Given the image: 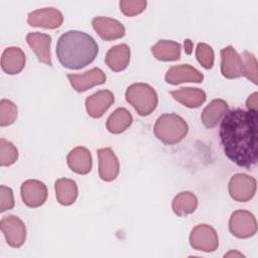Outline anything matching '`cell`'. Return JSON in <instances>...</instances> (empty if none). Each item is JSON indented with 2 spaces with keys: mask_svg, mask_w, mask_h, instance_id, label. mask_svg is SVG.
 <instances>
[{
  "mask_svg": "<svg viewBox=\"0 0 258 258\" xmlns=\"http://www.w3.org/2000/svg\"><path fill=\"white\" fill-rule=\"evenodd\" d=\"M231 255H234V256H243L241 253H238V252H234V251H231V252H229L228 254H226L225 255V257H229V256H231Z\"/></svg>",
  "mask_w": 258,
  "mask_h": 258,
  "instance_id": "cell-35",
  "label": "cell"
},
{
  "mask_svg": "<svg viewBox=\"0 0 258 258\" xmlns=\"http://www.w3.org/2000/svg\"><path fill=\"white\" fill-rule=\"evenodd\" d=\"M68 79L76 91L85 92L94 86L104 84L106 75L101 69L94 68L81 75L68 74Z\"/></svg>",
  "mask_w": 258,
  "mask_h": 258,
  "instance_id": "cell-13",
  "label": "cell"
},
{
  "mask_svg": "<svg viewBox=\"0 0 258 258\" xmlns=\"http://www.w3.org/2000/svg\"><path fill=\"white\" fill-rule=\"evenodd\" d=\"M17 118V107L16 105L6 99L0 102V125L8 126L14 123Z\"/></svg>",
  "mask_w": 258,
  "mask_h": 258,
  "instance_id": "cell-28",
  "label": "cell"
},
{
  "mask_svg": "<svg viewBox=\"0 0 258 258\" xmlns=\"http://www.w3.org/2000/svg\"><path fill=\"white\" fill-rule=\"evenodd\" d=\"M63 16L55 8L37 9L28 14L27 22L30 26L55 29L62 24Z\"/></svg>",
  "mask_w": 258,
  "mask_h": 258,
  "instance_id": "cell-11",
  "label": "cell"
},
{
  "mask_svg": "<svg viewBox=\"0 0 258 258\" xmlns=\"http://www.w3.org/2000/svg\"><path fill=\"white\" fill-rule=\"evenodd\" d=\"M18 158L17 148L4 138L0 139V164L1 166H9Z\"/></svg>",
  "mask_w": 258,
  "mask_h": 258,
  "instance_id": "cell-27",
  "label": "cell"
},
{
  "mask_svg": "<svg viewBox=\"0 0 258 258\" xmlns=\"http://www.w3.org/2000/svg\"><path fill=\"white\" fill-rule=\"evenodd\" d=\"M220 139L227 157L238 166L257 163V111L233 109L221 121Z\"/></svg>",
  "mask_w": 258,
  "mask_h": 258,
  "instance_id": "cell-1",
  "label": "cell"
},
{
  "mask_svg": "<svg viewBox=\"0 0 258 258\" xmlns=\"http://www.w3.org/2000/svg\"><path fill=\"white\" fill-rule=\"evenodd\" d=\"M203 80L204 75L189 64L173 66L168 69L165 75L166 83L171 85H178L184 82L201 83Z\"/></svg>",
  "mask_w": 258,
  "mask_h": 258,
  "instance_id": "cell-14",
  "label": "cell"
},
{
  "mask_svg": "<svg viewBox=\"0 0 258 258\" xmlns=\"http://www.w3.org/2000/svg\"><path fill=\"white\" fill-rule=\"evenodd\" d=\"M229 111V106L226 101L222 99H215L206 106L203 110L201 119L206 128H214L222 121L225 114Z\"/></svg>",
  "mask_w": 258,
  "mask_h": 258,
  "instance_id": "cell-18",
  "label": "cell"
},
{
  "mask_svg": "<svg viewBox=\"0 0 258 258\" xmlns=\"http://www.w3.org/2000/svg\"><path fill=\"white\" fill-rule=\"evenodd\" d=\"M114 95L109 90H101L86 99V110L93 118H100L113 105Z\"/></svg>",
  "mask_w": 258,
  "mask_h": 258,
  "instance_id": "cell-15",
  "label": "cell"
},
{
  "mask_svg": "<svg viewBox=\"0 0 258 258\" xmlns=\"http://www.w3.org/2000/svg\"><path fill=\"white\" fill-rule=\"evenodd\" d=\"M184 49H185V52L186 53H190L191 52V47H192V42H191V40H189V39H186L185 41H184Z\"/></svg>",
  "mask_w": 258,
  "mask_h": 258,
  "instance_id": "cell-34",
  "label": "cell"
},
{
  "mask_svg": "<svg viewBox=\"0 0 258 258\" xmlns=\"http://www.w3.org/2000/svg\"><path fill=\"white\" fill-rule=\"evenodd\" d=\"M26 41L39 61L47 66L52 64L50 55L51 37L48 34L40 32H30L26 35Z\"/></svg>",
  "mask_w": 258,
  "mask_h": 258,
  "instance_id": "cell-17",
  "label": "cell"
},
{
  "mask_svg": "<svg viewBox=\"0 0 258 258\" xmlns=\"http://www.w3.org/2000/svg\"><path fill=\"white\" fill-rule=\"evenodd\" d=\"M256 192V179L245 173L234 174L229 181V194L237 202H248Z\"/></svg>",
  "mask_w": 258,
  "mask_h": 258,
  "instance_id": "cell-7",
  "label": "cell"
},
{
  "mask_svg": "<svg viewBox=\"0 0 258 258\" xmlns=\"http://www.w3.org/2000/svg\"><path fill=\"white\" fill-rule=\"evenodd\" d=\"M92 25L100 37L107 41L118 39L125 35L124 25L110 17H95L92 20Z\"/></svg>",
  "mask_w": 258,
  "mask_h": 258,
  "instance_id": "cell-12",
  "label": "cell"
},
{
  "mask_svg": "<svg viewBox=\"0 0 258 258\" xmlns=\"http://www.w3.org/2000/svg\"><path fill=\"white\" fill-rule=\"evenodd\" d=\"M132 122L131 113L125 108H118L107 119L106 128L113 134H120L130 127Z\"/></svg>",
  "mask_w": 258,
  "mask_h": 258,
  "instance_id": "cell-25",
  "label": "cell"
},
{
  "mask_svg": "<svg viewBox=\"0 0 258 258\" xmlns=\"http://www.w3.org/2000/svg\"><path fill=\"white\" fill-rule=\"evenodd\" d=\"M69 167L76 173L87 174L92 169V155L89 149L78 146L70 151L67 157Z\"/></svg>",
  "mask_w": 258,
  "mask_h": 258,
  "instance_id": "cell-19",
  "label": "cell"
},
{
  "mask_svg": "<svg viewBox=\"0 0 258 258\" xmlns=\"http://www.w3.org/2000/svg\"><path fill=\"white\" fill-rule=\"evenodd\" d=\"M130 61V47L121 43L111 47L105 56L106 64L114 72L124 71Z\"/></svg>",
  "mask_w": 258,
  "mask_h": 258,
  "instance_id": "cell-21",
  "label": "cell"
},
{
  "mask_svg": "<svg viewBox=\"0 0 258 258\" xmlns=\"http://www.w3.org/2000/svg\"><path fill=\"white\" fill-rule=\"evenodd\" d=\"M99 175L105 181L114 180L119 174V161L114 151L107 147L98 150Z\"/></svg>",
  "mask_w": 258,
  "mask_h": 258,
  "instance_id": "cell-16",
  "label": "cell"
},
{
  "mask_svg": "<svg viewBox=\"0 0 258 258\" xmlns=\"http://www.w3.org/2000/svg\"><path fill=\"white\" fill-rule=\"evenodd\" d=\"M190 246L204 252H214L219 246V238L216 230L207 224L197 225L189 235Z\"/></svg>",
  "mask_w": 258,
  "mask_h": 258,
  "instance_id": "cell-5",
  "label": "cell"
},
{
  "mask_svg": "<svg viewBox=\"0 0 258 258\" xmlns=\"http://www.w3.org/2000/svg\"><path fill=\"white\" fill-rule=\"evenodd\" d=\"M221 72L227 79H237L245 76V64L242 56L232 46L221 49Z\"/></svg>",
  "mask_w": 258,
  "mask_h": 258,
  "instance_id": "cell-8",
  "label": "cell"
},
{
  "mask_svg": "<svg viewBox=\"0 0 258 258\" xmlns=\"http://www.w3.org/2000/svg\"><path fill=\"white\" fill-rule=\"evenodd\" d=\"M55 197L62 206L74 204L78 198V185L75 180L70 178H59L54 183Z\"/></svg>",
  "mask_w": 258,
  "mask_h": 258,
  "instance_id": "cell-24",
  "label": "cell"
},
{
  "mask_svg": "<svg viewBox=\"0 0 258 258\" xmlns=\"http://www.w3.org/2000/svg\"><path fill=\"white\" fill-rule=\"evenodd\" d=\"M126 101L136 110L140 116L150 115L156 108L158 97L155 90L144 83L130 85L125 93Z\"/></svg>",
  "mask_w": 258,
  "mask_h": 258,
  "instance_id": "cell-4",
  "label": "cell"
},
{
  "mask_svg": "<svg viewBox=\"0 0 258 258\" xmlns=\"http://www.w3.org/2000/svg\"><path fill=\"white\" fill-rule=\"evenodd\" d=\"M170 95L174 100L188 108H198L204 104L207 99L206 93L199 88H180L171 91Z\"/></svg>",
  "mask_w": 258,
  "mask_h": 258,
  "instance_id": "cell-22",
  "label": "cell"
},
{
  "mask_svg": "<svg viewBox=\"0 0 258 258\" xmlns=\"http://www.w3.org/2000/svg\"><path fill=\"white\" fill-rule=\"evenodd\" d=\"M181 46L179 43L173 40L161 39L158 40L152 47L151 51L155 58L162 61L177 60L180 57Z\"/></svg>",
  "mask_w": 258,
  "mask_h": 258,
  "instance_id": "cell-23",
  "label": "cell"
},
{
  "mask_svg": "<svg viewBox=\"0 0 258 258\" xmlns=\"http://www.w3.org/2000/svg\"><path fill=\"white\" fill-rule=\"evenodd\" d=\"M196 56L198 61L201 63L203 68L207 70H210L213 68L214 50L209 44L203 43V42L198 43L197 49H196Z\"/></svg>",
  "mask_w": 258,
  "mask_h": 258,
  "instance_id": "cell-29",
  "label": "cell"
},
{
  "mask_svg": "<svg viewBox=\"0 0 258 258\" xmlns=\"http://www.w3.org/2000/svg\"><path fill=\"white\" fill-rule=\"evenodd\" d=\"M0 226L8 245L13 248H19L24 244L26 228L24 223L18 217L13 215L4 217L1 220Z\"/></svg>",
  "mask_w": 258,
  "mask_h": 258,
  "instance_id": "cell-9",
  "label": "cell"
},
{
  "mask_svg": "<svg viewBox=\"0 0 258 258\" xmlns=\"http://www.w3.org/2000/svg\"><path fill=\"white\" fill-rule=\"evenodd\" d=\"M241 56L245 64V77L253 84L257 85V60L255 56L247 50H245Z\"/></svg>",
  "mask_w": 258,
  "mask_h": 258,
  "instance_id": "cell-31",
  "label": "cell"
},
{
  "mask_svg": "<svg viewBox=\"0 0 258 258\" xmlns=\"http://www.w3.org/2000/svg\"><path fill=\"white\" fill-rule=\"evenodd\" d=\"M119 5L123 14L126 16H135L145 10L147 2L144 0H122Z\"/></svg>",
  "mask_w": 258,
  "mask_h": 258,
  "instance_id": "cell-30",
  "label": "cell"
},
{
  "mask_svg": "<svg viewBox=\"0 0 258 258\" xmlns=\"http://www.w3.org/2000/svg\"><path fill=\"white\" fill-rule=\"evenodd\" d=\"M14 207L13 191L10 187L1 185L0 186V212L11 210Z\"/></svg>",
  "mask_w": 258,
  "mask_h": 258,
  "instance_id": "cell-32",
  "label": "cell"
},
{
  "mask_svg": "<svg viewBox=\"0 0 258 258\" xmlns=\"http://www.w3.org/2000/svg\"><path fill=\"white\" fill-rule=\"evenodd\" d=\"M99 47L96 40L89 34L70 30L64 32L56 43V56L60 64L71 70H81L93 62Z\"/></svg>",
  "mask_w": 258,
  "mask_h": 258,
  "instance_id": "cell-2",
  "label": "cell"
},
{
  "mask_svg": "<svg viewBox=\"0 0 258 258\" xmlns=\"http://www.w3.org/2000/svg\"><path fill=\"white\" fill-rule=\"evenodd\" d=\"M187 132V123L175 113L159 116L154 125L155 136L166 145H173L180 142Z\"/></svg>",
  "mask_w": 258,
  "mask_h": 258,
  "instance_id": "cell-3",
  "label": "cell"
},
{
  "mask_svg": "<svg viewBox=\"0 0 258 258\" xmlns=\"http://www.w3.org/2000/svg\"><path fill=\"white\" fill-rule=\"evenodd\" d=\"M229 230L237 238H250L257 232L256 219L252 213L246 210L235 211L229 221Z\"/></svg>",
  "mask_w": 258,
  "mask_h": 258,
  "instance_id": "cell-6",
  "label": "cell"
},
{
  "mask_svg": "<svg viewBox=\"0 0 258 258\" xmlns=\"http://www.w3.org/2000/svg\"><path fill=\"white\" fill-rule=\"evenodd\" d=\"M21 198L23 203L29 208H38L47 199L46 185L36 179H27L21 184Z\"/></svg>",
  "mask_w": 258,
  "mask_h": 258,
  "instance_id": "cell-10",
  "label": "cell"
},
{
  "mask_svg": "<svg viewBox=\"0 0 258 258\" xmlns=\"http://www.w3.org/2000/svg\"><path fill=\"white\" fill-rule=\"evenodd\" d=\"M25 66V54L19 48L11 46L6 48L1 57V68L8 75L20 73Z\"/></svg>",
  "mask_w": 258,
  "mask_h": 258,
  "instance_id": "cell-20",
  "label": "cell"
},
{
  "mask_svg": "<svg viewBox=\"0 0 258 258\" xmlns=\"http://www.w3.org/2000/svg\"><path fill=\"white\" fill-rule=\"evenodd\" d=\"M246 106L248 110L251 111H257L258 107V93H253L252 95L249 96V98L246 101Z\"/></svg>",
  "mask_w": 258,
  "mask_h": 258,
  "instance_id": "cell-33",
  "label": "cell"
},
{
  "mask_svg": "<svg viewBox=\"0 0 258 258\" xmlns=\"http://www.w3.org/2000/svg\"><path fill=\"white\" fill-rule=\"evenodd\" d=\"M172 211L176 216L183 217L194 213L198 207V199L190 191H181L172 201Z\"/></svg>",
  "mask_w": 258,
  "mask_h": 258,
  "instance_id": "cell-26",
  "label": "cell"
}]
</instances>
